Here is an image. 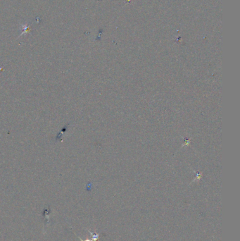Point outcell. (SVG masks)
<instances>
[{"mask_svg": "<svg viewBox=\"0 0 240 241\" xmlns=\"http://www.w3.org/2000/svg\"><path fill=\"white\" fill-rule=\"evenodd\" d=\"M78 238H80V240H81V241H93L92 240H89V239H87V240H82V239H81V238H80V237H78Z\"/></svg>", "mask_w": 240, "mask_h": 241, "instance_id": "obj_2", "label": "cell"}, {"mask_svg": "<svg viewBox=\"0 0 240 241\" xmlns=\"http://www.w3.org/2000/svg\"><path fill=\"white\" fill-rule=\"evenodd\" d=\"M21 26L23 31H22V33L20 35V36L19 37L23 36V35H26L30 31V26L28 25V24H21Z\"/></svg>", "mask_w": 240, "mask_h": 241, "instance_id": "obj_1", "label": "cell"}]
</instances>
